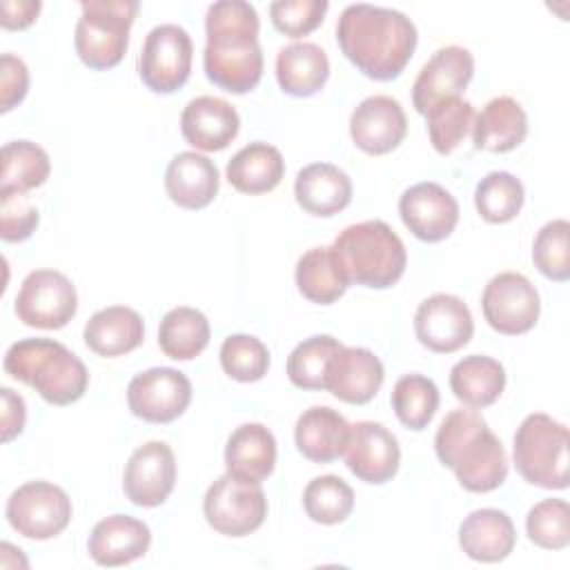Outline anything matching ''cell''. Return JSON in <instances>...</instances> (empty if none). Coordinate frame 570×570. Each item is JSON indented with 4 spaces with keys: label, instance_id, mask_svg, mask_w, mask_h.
Returning a JSON list of instances; mask_svg holds the SVG:
<instances>
[{
    "label": "cell",
    "instance_id": "cell-1",
    "mask_svg": "<svg viewBox=\"0 0 570 570\" xmlns=\"http://www.w3.org/2000/svg\"><path fill=\"white\" fill-rule=\"evenodd\" d=\"M336 40L343 56L372 80L401 76L416 49L414 22L387 7L347 4L336 22Z\"/></svg>",
    "mask_w": 570,
    "mask_h": 570
},
{
    "label": "cell",
    "instance_id": "cell-2",
    "mask_svg": "<svg viewBox=\"0 0 570 570\" xmlns=\"http://www.w3.org/2000/svg\"><path fill=\"white\" fill-rule=\"evenodd\" d=\"M258 13L245 0H218L205 16L207 45L203 67L209 82L229 91L247 94L263 78V49L258 45Z\"/></svg>",
    "mask_w": 570,
    "mask_h": 570
},
{
    "label": "cell",
    "instance_id": "cell-3",
    "mask_svg": "<svg viewBox=\"0 0 570 570\" xmlns=\"http://www.w3.org/2000/svg\"><path fill=\"white\" fill-rule=\"evenodd\" d=\"M434 452L468 492H492L508 476V456L499 436L472 407L445 414L434 436Z\"/></svg>",
    "mask_w": 570,
    "mask_h": 570
},
{
    "label": "cell",
    "instance_id": "cell-4",
    "mask_svg": "<svg viewBox=\"0 0 570 570\" xmlns=\"http://www.w3.org/2000/svg\"><path fill=\"white\" fill-rule=\"evenodd\" d=\"M4 372L33 387L51 405H71L87 392L85 363L51 338H22L4 354Z\"/></svg>",
    "mask_w": 570,
    "mask_h": 570
},
{
    "label": "cell",
    "instance_id": "cell-5",
    "mask_svg": "<svg viewBox=\"0 0 570 570\" xmlns=\"http://www.w3.org/2000/svg\"><path fill=\"white\" fill-rule=\"evenodd\" d=\"M330 247L350 285L392 287L407 265L405 245L385 220L347 225Z\"/></svg>",
    "mask_w": 570,
    "mask_h": 570
},
{
    "label": "cell",
    "instance_id": "cell-6",
    "mask_svg": "<svg viewBox=\"0 0 570 570\" xmlns=\"http://www.w3.org/2000/svg\"><path fill=\"white\" fill-rule=\"evenodd\" d=\"M568 428L550 414H528L514 432L517 472L543 490L568 488Z\"/></svg>",
    "mask_w": 570,
    "mask_h": 570
},
{
    "label": "cell",
    "instance_id": "cell-7",
    "mask_svg": "<svg viewBox=\"0 0 570 570\" xmlns=\"http://www.w3.org/2000/svg\"><path fill=\"white\" fill-rule=\"evenodd\" d=\"M136 0H82V16L76 24V53L89 69L116 67L127 47L129 29L138 13Z\"/></svg>",
    "mask_w": 570,
    "mask_h": 570
},
{
    "label": "cell",
    "instance_id": "cell-8",
    "mask_svg": "<svg viewBox=\"0 0 570 570\" xmlns=\"http://www.w3.org/2000/svg\"><path fill=\"white\" fill-rule=\"evenodd\" d=\"M4 514L18 534L45 541L58 537L69 525L73 508L60 485L49 481H29L11 492Z\"/></svg>",
    "mask_w": 570,
    "mask_h": 570
},
{
    "label": "cell",
    "instance_id": "cell-9",
    "mask_svg": "<svg viewBox=\"0 0 570 570\" xmlns=\"http://www.w3.org/2000/svg\"><path fill=\"white\" fill-rule=\"evenodd\" d=\"M191 58V36L180 24H158L145 36L138 76L154 94H174L189 80Z\"/></svg>",
    "mask_w": 570,
    "mask_h": 570
},
{
    "label": "cell",
    "instance_id": "cell-10",
    "mask_svg": "<svg viewBox=\"0 0 570 570\" xmlns=\"http://www.w3.org/2000/svg\"><path fill=\"white\" fill-rule=\"evenodd\" d=\"M203 514L225 537H245L258 530L267 517V499L261 485L218 476L205 492Z\"/></svg>",
    "mask_w": 570,
    "mask_h": 570
},
{
    "label": "cell",
    "instance_id": "cell-11",
    "mask_svg": "<svg viewBox=\"0 0 570 570\" xmlns=\"http://www.w3.org/2000/svg\"><path fill=\"white\" fill-rule=\"evenodd\" d=\"M78 309L73 283L58 269H33L16 296V316L29 327L60 330Z\"/></svg>",
    "mask_w": 570,
    "mask_h": 570
},
{
    "label": "cell",
    "instance_id": "cell-12",
    "mask_svg": "<svg viewBox=\"0 0 570 570\" xmlns=\"http://www.w3.org/2000/svg\"><path fill=\"white\" fill-rule=\"evenodd\" d=\"M481 309L494 332L517 336L537 325L541 301L537 287L523 274L501 272L485 285Z\"/></svg>",
    "mask_w": 570,
    "mask_h": 570
},
{
    "label": "cell",
    "instance_id": "cell-13",
    "mask_svg": "<svg viewBox=\"0 0 570 570\" xmlns=\"http://www.w3.org/2000/svg\"><path fill=\"white\" fill-rule=\"evenodd\" d=\"M191 401L189 379L174 367H151L136 374L127 385V405L147 423L176 421Z\"/></svg>",
    "mask_w": 570,
    "mask_h": 570
},
{
    "label": "cell",
    "instance_id": "cell-14",
    "mask_svg": "<svg viewBox=\"0 0 570 570\" xmlns=\"http://www.w3.org/2000/svg\"><path fill=\"white\" fill-rule=\"evenodd\" d=\"M414 332L423 347L436 354H452L465 347L474 334L468 305L454 294L428 296L414 314Z\"/></svg>",
    "mask_w": 570,
    "mask_h": 570
},
{
    "label": "cell",
    "instance_id": "cell-15",
    "mask_svg": "<svg viewBox=\"0 0 570 570\" xmlns=\"http://www.w3.org/2000/svg\"><path fill=\"white\" fill-rule=\"evenodd\" d=\"M176 485V456L165 441L136 448L125 465L122 490L134 505H163Z\"/></svg>",
    "mask_w": 570,
    "mask_h": 570
},
{
    "label": "cell",
    "instance_id": "cell-16",
    "mask_svg": "<svg viewBox=\"0 0 570 570\" xmlns=\"http://www.w3.org/2000/svg\"><path fill=\"white\" fill-rule=\"evenodd\" d=\"M399 214L412 236L423 243H439L454 232L459 223V203L445 187L425 180L401 194Z\"/></svg>",
    "mask_w": 570,
    "mask_h": 570
},
{
    "label": "cell",
    "instance_id": "cell-17",
    "mask_svg": "<svg viewBox=\"0 0 570 570\" xmlns=\"http://www.w3.org/2000/svg\"><path fill=\"white\" fill-rule=\"evenodd\" d=\"M474 76V58L465 47L448 45L432 53L421 67L412 85V105L419 114H428L448 98H461Z\"/></svg>",
    "mask_w": 570,
    "mask_h": 570
},
{
    "label": "cell",
    "instance_id": "cell-18",
    "mask_svg": "<svg viewBox=\"0 0 570 570\" xmlns=\"http://www.w3.org/2000/svg\"><path fill=\"white\" fill-rule=\"evenodd\" d=\"M347 470L372 485L387 483L401 463V448L396 436L374 421H358L350 425V436L343 450Z\"/></svg>",
    "mask_w": 570,
    "mask_h": 570
},
{
    "label": "cell",
    "instance_id": "cell-19",
    "mask_svg": "<svg viewBox=\"0 0 570 570\" xmlns=\"http://www.w3.org/2000/svg\"><path fill=\"white\" fill-rule=\"evenodd\" d=\"M405 134V111L392 96H370L361 100L350 116V136L354 145L370 156L390 154L403 142Z\"/></svg>",
    "mask_w": 570,
    "mask_h": 570
},
{
    "label": "cell",
    "instance_id": "cell-20",
    "mask_svg": "<svg viewBox=\"0 0 570 570\" xmlns=\"http://www.w3.org/2000/svg\"><path fill=\"white\" fill-rule=\"evenodd\" d=\"M383 379L385 370L374 352L343 345L330 361L325 390L343 403L363 405L379 394Z\"/></svg>",
    "mask_w": 570,
    "mask_h": 570
},
{
    "label": "cell",
    "instance_id": "cell-21",
    "mask_svg": "<svg viewBox=\"0 0 570 570\" xmlns=\"http://www.w3.org/2000/svg\"><path fill=\"white\" fill-rule=\"evenodd\" d=\"M240 129L236 107L216 96H198L180 114L183 138L200 151L225 149Z\"/></svg>",
    "mask_w": 570,
    "mask_h": 570
},
{
    "label": "cell",
    "instance_id": "cell-22",
    "mask_svg": "<svg viewBox=\"0 0 570 570\" xmlns=\"http://www.w3.org/2000/svg\"><path fill=\"white\" fill-rule=\"evenodd\" d=\"M149 525L129 514H111L100 519L89 534V554L98 566H127L149 550Z\"/></svg>",
    "mask_w": 570,
    "mask_h": 570
},
{
    "label": "cell",
    "instance_id": "cell-23",
    "mask_svg": "<svg viewBox=\"0 0 570 570\" xmlns=\"http://www.w3.org/2000/svg\"><path fill=\"white\" fill-rule=\"evenodd\" d=\"M276 465V439L263 423L238 425L225 445L227 474L243 483L261 485Z\"/></svg>",
    "mask_w": 570,
    "mask_h": 570
},
{
    "label": "cell",
    "instance_id": "cell-24",
    "mask_svg": "<svg viewBox=\"0 0 570 570\" xmlns=\"http://www.w3.org/2000/svg\"><path fill=\"white\" fill-rule=\"evenodd\" d=\"M220 187V176L214 165L203 154L180 151L176 154L165 171V189L171 203L183 209L207 207Z\"/></svg>",
    "mask_w": 570,
    "mask_h": 570
},
{
    "label": "cell",
    "instance_id": "cell-25",
    "mask_svg": "<svg viewBox=\"0 0 570 570\" xmlns=\"http://www.w3.org/2000/svg\"><path fill=\"white\" fill-rule=\"evenodd\" d=\"M517 543V530L508 512L497 508H481L470 512L459 528V546L463 552L481 563L503 561Z\"/></svg>",
    "mask_w": 570,
    "mask_h": 570
},
{
    "label": "cell",
    "instance_id": "cell-26",
    "mask_svg": "<svg viewBox=\"0 0 570 570\" xmlns=\"http://www.w3.org/2000/svg\"><path fill=\"white\" fill-rule=\"evenodd\" d=\"M294 196L307 214L330 218L352 203V180L332 163H312L296 174Z\"/></svg>",
    "mask_w": 570,
    "mask_h": 570
},
{
    "label": "cell",
    "instance_id": "cell-27",
    "mask_svg": "<svg viewBox=\"0 0 570 570\" xmlns=\"http://www.w3.org/2000/svg\"><path fill=\"white\" fill-rule=\"evenodd\" d=\"M82 338L91 352L105 358L134 352L145 338L142 316L125 305L98 309L85 325Z\"/></svg>",
    "mask_w": 570,
    "mask_h": 570
},
{
    "label": "cell",
    "instance_id": "cell-28",
    "mask_svg": "<svg viewBox=\"0 0 570 570\" xmlns=\"http://www.w3.org/2000/svg\"><path fill=\"white\" fill-rule=\"evenodd\" d=\"M350 423L343 414L327 405L307 407L294 428L298 452L312 463H332L345 450Z\"/></svg>",
    "mask_w": 570,
    "mask_h": 570
},
{
    "label": "cell",
    "instance_id": "cell-29",
    "mask_svg": "<svg viewBox=\"0 0 570 570\" xmlns=\"http://www.w3.org/2000/svg\"><path fill=\"white\" fill-rule=\"evenodd\" d=\"M528 136V116L510 96L492 98L472 125V142L476 149L505 154L517 149Z\"/></svg>",
    "mask_w": 570,
    "mask_h": 570
},
{
    "label": "cell",
    "instance_id": "cell-30",
    "mask_svg": "<svg viewBox=\"0 0 570 570\" xmlns=\"http://www.w3.org/2000/svg\"><path fill=\"white\" fill-rule=\"evenodd\" d=\"M327 76V53L314 42H292L283 47L276 56V80L287 96H314L323 89Z\"/></svg>",
    "mask_w": 570,
    "mask_h": 570
},
{
    "label": "cell",
    "instance_id": "cell-31",
    "mask_svg": "<svg viewBox=\"0 0 570 570\" xmlns=\"http://www.w3.org/2000/svg\"><path fill=\"white\" fill-rule=\"evenodd\" d=\"M227 180L240 194H267L285 174L283 154L269 142H249L227 163Z\"/></svg>",
    "mask_w": 570,
    "mask_h": 570
},
{
    "label": "cell",
    "instance_id": "cell-32",
    "mask_svg": "<svg viewBox=\"0 0 570 570\" xmlns=\"http://www.w3.org/2000/svg\"><path fill=\"white\" fill-rule=\"evenodd\" d=\"M450 387L463 405L481 410L501 396L505 387V370L492 356L470 354L456 361L450 370Z\"/></svg>",
    "mask_w": 570,
    "mask_h": 570
},
{
    "label": "cell",
    "instance_id": "cell-33",
    "mask_svg": "<svg viewBox=\"0 0 570 570\" xmlns=\"http://www.w3.org/2000/svg\"><path fill=\"white\" fill-rule=\"evenodd\" d=\"M209 321L196 307H174L158 325V345L174 361L196 358L209 343Z\"/></svg>",
    "mask_w": 570,
    "mask_h": 570
},
{
    "label": "cell",
    "instance_id": "cell-34",
    "mask_svg": "<svg viewBox=\"0 0 570 570\" xmlns=\"http://www.w3.org/2000/svg\"><path fill=\"white\" fill-rule=\"evenodd\" d=\"M294 276L298 292L316 305H332L350 287L332 247L307 249L298 258Z\"/></svg>",
    "mask_w": 570,
    "mask_h": 570
},
{
    "label": "cell",
    "instance_id": "cell-35",
    "mask_svg": "<svg viewBox=\"0 0 570 570\" xmlns=\"http://www.w3.org/2000/svg\"><path fill=\"white\" fill-rule=\"evenodd\" d=\"M0 194H27L51 174L49 154L31 140H11L2 147Z\"/></svg>",
    "mask_w": 570,
    "mask_h": 570
},
{
    "label": "cell",
    "instance_id": "cell-36",
    "mask_svg": "<svg viewBox=\"0 0 570 570\" xmlns=\"http://www.w3.org/2000/svg\"><path fill=\"white\" fill-rule=\"evenodd\" d=\"M523 185L510 171H490L479 180L474 189V207L479 216L492 225L517 218L523 207Z\"/></svg>",
    "mask_w": 570,
    "mask_h": 570
},
{
    "label": "cell",
    "instance_id": "cell-37",
    "mask_svg": "<svg viewBox=\"0 0 570 570\" xmlns=\"http://www.w3.org/2000/svg\"><path fill=\"white\" fill-rule=\"evenodd\" d=\"M343 343L330 334L301 341L287 356V376L301 390H325L327 367Z\"/></svg>",
    "mask_w": 570,
    "mask_h": 570
},
{
    "label": "cell",
    "instance_id": "cell-38",
    "mask_svg": "<svg viewBox=\"0 0 570 570\" xmlns=\"http://www.w3.org/2000/svg\"><path fill=\"white\" fill-rule=\"evenodd\" d=\"M439 387L423 374H405L394 383L392 407L396 419L410 430H423L439 410Z\"/></svg>",
    "mask_w": 570,
    "mask_h": 570
},
{
    "label": "cell",
    "instance_id": "cell-39",
    "mask_svg": "<svg viewBox=\"0 0 570 570\" xmlns=\"http://www.w3.org/2000/svg\"><path fill=\"white\" fill-rule=\"evenodd\" d=\"M307 517L323 525L345 521L354 510V490L336 474H323L307 483L303 492Z\"/></svg>",
    "mask_w": 570,
    "mask_h": 570
},
{
    "label": "cell",
    "instance_id": "cell-40",
    "mask_svg": "<svg viewBox=\"0 0 570 570\" xmlns=\"http://www.w3.org/2000/svg\"><path fill=\"white\" fill-rule=\"evenodd\" d=\"M474 125V107L463 98H448L425 114V127L436 154H452Z\"/></svg>",
    "mask_w": 570,
    "mask_h": 570
},
{
    "label": "cell",
    "instance_id": "cell-41",
    "mask_svg": "<svg viewBox=\"0 0 570 570\" xmlns=\"http://www.w3.org/2000/svg\"><path fill=\"white\" fill-rule=\"evenodd\" d=\"M220 365L229 379L254 383L269 370V350L252 334H232L220 345Z\"/></svg>",
    "mask_w": 570,
    "mask_h": 570
},
{
    "label": "cell",
    "instance_id": "cell-42",
    "mask_svg": "<svg viewBox=\"0 0 570 570\" xmlns=\"http://www.w3.org/2000/svg\"><path fill=\"white\" fill-rule=\"evenodd\" d=\"M528 539L543 550H563L570 543V508L563 499H543L525 517Z\"/></svg>",
    "mask_w": 570,
    "mask_h": 570
},
{
    "label": "cell",
    "instance_id": "cell-43",
    "mask_svg": "<svg viewBox=\"0 0 570 570\" xmlns=\"http://www.w3.org/2000/svg\"><path fill=\"white\" fill-rule=\"evenodd\" d=\"M570 223L554 218L546 223L532 243L534 267L550 281L563 283L570 278V249H568Z\"/></svg>",
    "mask_w": 570,
    "mask_h": 570
},
{
    "label": "cell",
    "instance_id": "cell-44",
    "mask_svg": "<svg viewBox=\"0 0 570 570\" xmlns=\"http://www.w3.org/2000/svg\"><path fill=\"white\" fill-rule=\"evenodd\" d=\"M327 9V0H278L269 4V16L276 31L287 38H303L321 27Z\"/></svg>",
    "mask_w": 570,
    "mask_h": 570
},
{
    "label": "cell",
    "instance_id": "cell-45",
    "mask_svg": "<svg viewBox=\"0 0 570 570\" xmlns=\"http://www.w3.org/2000/svg\"><path fill=\"white\" fill-rule=\"evenodd\" d=\"M40 223L36 205L24 194H0V236L7 243L27 240Z\"/></svg>",
    "mask_w": 570,
    "mask_h": 570
},
{
    "label": "cell",
    "instance_id": "cell-46",
    "mask_svg": "<svg viewBox=\"0 0 570 570\" xmlns=\"http://www.w3.org/2000/svg\"><path fill=\"white\" fill-rule=\"evenodd\" d=\"M29 91V69L22 58L2 53L0 58V111L7 114L24 100Z\"/></svg>",
    "mask_w": 570,
    "mask_h": 570
},
{
    "label": "cell",
    "instance_id": "cell-47",
    "mask_svg": "<svg viewBox=\"0 0 570 570\" xmlns=\"http://www.w3.org/2000/svg\"><path fill=\"white\" fill-rule=\"evenodd\" d=\"M0 394H2V441L9 443L24 428L27 407H24V399L16 394L11 387H2Z\"/></svg>",
    "mask_w": 570,
    "mask_h": 570
},
{
    "label": "cell",
    "instance_id": "cell-48",
    "mask_svg": "<svg viewBox=\"0 0 570 570\" xmlns=\"http://www.w3.org/2000/svg\"><path fill=\"white\" fill-rule=\"evenodd\" d=\"M40 0H2L0 11H2V27L9 31H20L27 29L29 24L36 22L40 13Z\"/></svg>",
    "mask_w": 570,
    "mask_h": 570
}]
</instances>
